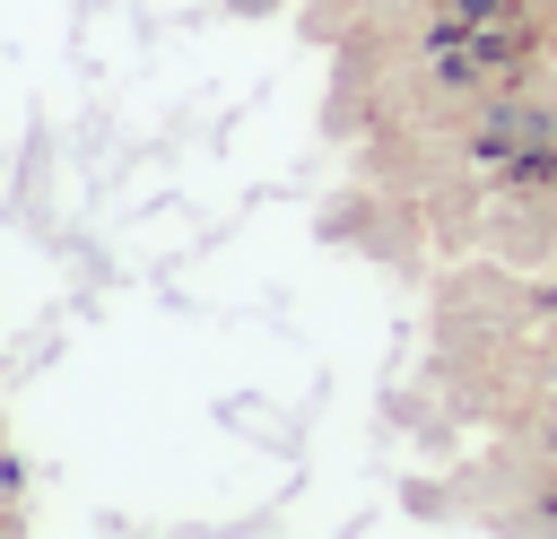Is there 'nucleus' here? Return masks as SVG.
<instances>
[{
	"mask_svg": "<svg viewBox=\"0 0 557 539\" xmlns=\"http://www.w3.org/2000/svg\"><path fill=\"white\" fill-rule=\"evenodd\" d=\"M522 9H557V0H522Z\"/></svg>",
	"mask_w": 557,
	"mask_h": 539,
	"instance_id": "1",
	"label": "nucleus"
}]
</instances>
